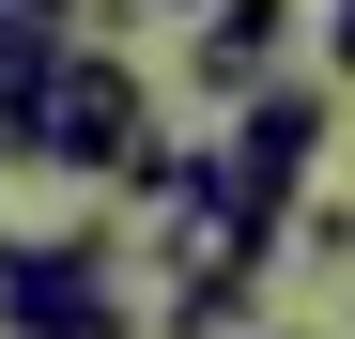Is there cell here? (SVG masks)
<instances>
[{"label": "cell", "instance_id": "1", "mask_svg": "<svg viewBox=\"0 0 355 339\" xmlns=\"http://www.w3.org/2000/svg\"><path fill=\"white\" fill-rule=\"evenodd\" d=\"M139 139H155V93H139V62H124V46H62V62H46V93H31V139H16V170L124 185V170H139Z\"/></svg>", "mask_w": 355, "mask_h": 339}, {"label": "cell", "instance_id": "2", "mask_svg": "<svg viewBox=\"0 0 355 339\" xmlns=\"http://www.w3.org/2000/svg\"><path fill=\"white\" fill-rule=\"evenodd\" d=\"M324 124H340V93L324 77H263L248 108H232V139H216V216L232 232H293V201H309V170H324Z\"/></svg>", "mask_w": 355, "mask_h": 339}, {"label": "cell", "instance_id": "3", "mask_svg": "<svg viewBox=\"0 0 355 339\" xmlns=\"http://www.w3.org/2000/svg\"><path fill=\"white\" fill-rule=\"evenodd\" d=\"M108 262H124L108 216H78V232H0V324H16V339L93 324V309H108Z\"/></svg>", "mask_w": 355, "mask_h": 339}, {"label": "cell", "instance_id": "4", "mask_svg": "<svg viewBox=\"0 0 355 339\" xmlns=\"http://www.w3.org/2000/svg\"><path fill=\"white\" fill-rule=\"evenodd\" d=\"M263 77H293V0H201V31H186V93H201V108H248Z\"/></svg>", "mask_w": 355, "mask_h": 339}, {"label": "cell", "instance_id": "5", "mask_svg": "<svg viewBox=\"0 0 355 339\" xmlns=\"http://www.w3.org/2000/svg\"><path fill=\"white\" fill-rule=\"evenodd\" d=\"M263 324V277H170L155 293V339H248Z\"/></svg>", "mask_w": 355, "mask_h": 339}, {"label": "cell", "instance_id": "6", "mask_svg": "<svg viewBox=\"0 0 355 339\" xmlns=\"http://www.w3.org/2000/svg\"><path fill=\"white\" fill-rule=\"evenodd\" d=\"M278 247H309V262H355V201H293V232Z\"/></svg>", "mask_w": 355, "mask_h": 339}, {"label": "cell", "instance_id": "7", "mask_svg": "<svg viewBox=\"0 0 355 339\" xmlns=\"http://www.w3.org/2000/svg\"><path fill=\"white\" fill-rule=\"evenodd\" d=\"M324 62H340V77H355V0H324Z\"/></svg>", "mask_w": 355, "mask_h": 339}, {"label": "cell", "instance_id": "8", "mask_svg": "<svg viewBox=\"0 0 355 339\" xmlns=\"http://www.w3.org/2000/svg\"><path fill=\"white\" fill-rule=\"evenodd\" d=\"M62 339H139V309H124V293H108V309H93V324H62Z\"/></svg>", "mask_w": 355, "mask_h": 339}, {"label": "cell", "instance_id": "9", "mask_svg": "<svg viewBox=\"0 0 355 339\" xmlns=\"http://www.w3.org/2000/svg\"><path fill=\"white\" fill-rule=\"evenodd\" d=\"M155 16H201V0H155Z\"/></svg>", "mask_w": 355, "mask_h": 339}]
</instances>
